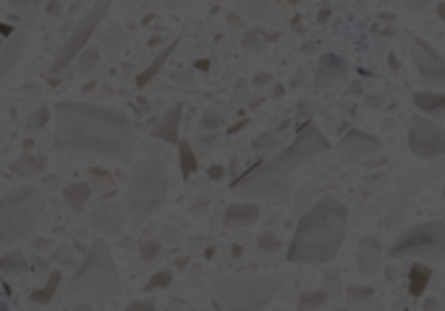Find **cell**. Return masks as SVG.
Segmentation results:
<instances>
[{"label":"cell","instance_id":"obj_24","mask_svg":"<svg viewBox=\"0 0 445 311\" xmlns=\"http://www.w3.org/2000/svg\"><path fill=\"white\" fill-rule=\"evenodd\" d=\"M175 45H178V42H171V45H168V47H165L163 53L157 55V58H155L153 63L147 65V68H144V71H141V74L136 76V86H139V89H141V86H147V84H150V81H153V79H155V76H157V71H160V68H163V65H165V61H168V58L173 55Z\"/></svg>","mask_w":445,"mask_h":311},{"label":"cell","instance_id":"obj_21","mask_svg":"<svg viewBox=\"0 0 445 311\" xmlns=\"http://www.w3.org/2000/svg\"><path fill=\"white\" fill-rule=\"evenodd\" d=\"M89 186L87 183H71V186H65L63 189V199H65V204L74 209V212H84V207H87V202H89Z\"/></svg>","mask_w":445,"mask_h":311},{"label":"cell","instance_id":"obj_13","mask_svg":"<svg viewBox=\"0 0 445 311\" xmlns=\"http://www.w3.org/2000/svg\"><path fill=\"white\" fill-rule=\"evenodd\" d=\"M348 76V63L343 55H336V53H327L320 58V63H317V79L315 84L317 86H330L333 81H343Z\"/></svg>","mask_w":445,"mask_h":311},{"label":"cell","instance_id":"obj_42","mask_svg":"<svg viewBox=\"0 0 445 311\" xmlns=\"http://www.w3.org/2000/svg\"><path fill=\"white\" fill-rule=\"evenodd\" d=\"M437 13H440V16L445 19V6H440V8H437Z\"/></svg>","mask_w":445,"mask_h":311},{"label":"cell","instance_id":"obj_12","mask_svg":"<svg viewBox=\"0 0 445 311\" xmlns=\"http://www.w3.org/2000/svg\"><path fill=\"white\" fill-rule=\"evenodd\" d=\"M338 150L346 152L348 157H354V160H364V157H375L380 152V141L375 139V136H369V134H364V131L354 129L341 139Z\"/></svg>","mask_w":445,"mask_h":311},{"label":"cell","instance_id":"obj_38","mask_svg":"<svg viewBox=\"0 0 445 311\" xmlns=\"http://www.w3.org/2000/svg\"><path fill=\"white\" fill-rule=\"evenodd\" d=\"M129 309H131V311H153V309H155V303H153V301H134Z\"/></svg>","mask_w":445,"mask_h":311},{"label":"cell","instance_id":"obj_10","mask_svg":"<svg viewBox=\"0 0 445 311\" xmlns=\"http://www.w3.org/2000/svg\"><path fill=\"white\" fill-rule=\"evenodd\" d=\"M409 147L419 160H437L445 154V131L430 118L416 115L409 129Z\"/></svg>","mask_w":445,"mask_h":311},{"label":"cell","instance_id":"obj_27","mask_svg":"<svg viewBox=\"0 0 445 311\" xmlns=\"http://www.w3.org/2000/svg\"><path fill=\"white\" fill-rule=\"evenodd\" d=\"M58 285H61V272H53L50 278H47V285H45L42 290H34L32 293V301L34 303H50L55 296V290H58Z\"/></svg>","mask_w":445,"mask_h":311},{"label":"cell","instance_id":"obj_16","mask_svg":"<svg viewBox=\"0 0 445 311\" xmlns=\"http://www.w3.org/2000/svg\"><path fill=\"white\" fill-rule=\"evenodd\" d=\"M257 217H260V207H257V204L236 202L226 209V215H223V225L228 228V230H233V228H247V225H251Z\"/></svg>","mask_w":445,"mask_h":311},{"label":"cell","instance_id":"obj_15","mask_svg":"<svg viewBox=\"0 0 445 311\" xmlns=\"http://www.w3.org/2000/svg\"><path fill=\"white\" fill-rule=\"evenodd\" d=\"M92 225H95V230H100L102 236H113V233H118L120 225H123L118 204H113V202L100 204L97 209H95V215H92Z\"/></svg>","mask_w":445,"mask_h":311},{"label":"cell","instance_id":"obj_5","mask_svg":"<svg viewBox=\"0 0 445 311\" xmlns=\"http://www.w3.org/2000/svg\"><path fill=\"white\" fill-rule=\"evenodd\" d=\"M45 212V196L37 186H22L0 199V248L13 246L34 230Z\"/></svg>","mask_w":445,"mask_h":311},{"label":"cell","instance_id":"obj_31","mask_svg":"<svg viewBox=\"0 0 445 311\" xmlns=\"http://www.w3.org/2000/svg\"><path fill=\"white\" fill-rule=\"evenodd\" d=\"M47 115H50V110L47 108H40L37 113H32V118L26 120V129L29 131H40L47 123Z\"/></svg>","mask_w":445,"mask_h":311},{"label":"cell","instance_id":"obj_36","mask_svg":"<svg viewBox=\"0 0 445 311\" xmlns=\"http://www.w3.org/2000/svg\"><path fill=\"white\" fill-rule=\"evenodd\" d=\"M157 251H160V244H155V241H147V244L141 246V257H144V259H155V257H157Z\"/></svg>","mask_w":445,"mask_h":311},{"label":"cell","instance_id":"obj_39","mask_svg":"<svg viewBox=\"0 0 445 311\" xmlns=\"http://www.w3.org/2000/svg\"><path fill=\"white\" fill-rule=\"evenodd\" d=\"M58 259H61V262H65V267H71V264H74V259H71V254H68V251H58Z\"/></svg>","mask_w":445,"mask_h":311},{"label":"cell","instance_id":"obj_4","mask_svg":"<svg viewBox=\"0 0 445 311\" xmlns=\"http://www.w3.org/2000/svg\"><path fill=\"white\" fill-rule=\"evenodd\" d=\"M168 196V170L163 160H141L126 189V217L134 225L144 223L163 207Z\"/></svg>","mask_w":445,"mask_h":311},{"label":"cell","instance_id":"obj_9","mask_svg":"<svg viewBox=\"0 0 445 311\" xmlns=\"http://www.w3.org/2000/svg\"><path fill=\"white\" fill-rule=\"evenodd\" d=\"M110 8V0H97L92 8H89V13L79 22V26L74 29V34L65 40V45L61 47V53L55 55V63H53V74H61V71H65L68 65L77 61L79 55H81V50L87 47V42L92 40V34L97 32L100 22L105 19V13H108Z\"/></svg>","mask_w":445,"mask_h":311},{"label":"cell","instance_id":"obj_19","mask_svg":"<svg viewBox=\"0 0 445 311\" xmlns=\"http://www.w3.org/2000/svg\"><path fill=\"white\" fill-rule=\"evenodd\" d=\"M437 175H440V170H424V173H419V178H416V183H414L412 189H406V196H401V199H398V204H396V209H393L391 215H388V223H385V225L391 228V225H396V223H398V217H403V209H406V204H409V199H412L414 193H416V189H419V186H427V183L432 181V178H437Z\"/></svg>","mask_w":445,"mask_h":311},{"label":"cell","instance_id":"obj_14","mask_svg":"<svg viewBox=\"0 0 445 311\" xmlns=\"http://www.w3.org/2000/svg\"><path fill=\"white\" fill-rule=\"evenodd\" d=\"M24 47H26V34L16 32L13 37H8L6 42L0 45V79L8 76L19 65L24 55Z\"/></svg>","mask_w":445,"mask_h":311},{"label":"cell","instance_id":"obj_1","mask_svg":"<svg viewBox=\"0 0 445 311\" xmlns=\"http://www.w3.org/2000/svg\"><path fill=\"white\" fill-rule=\"evenodd\" d=\"M55 115V150L92 152L120 162H129L134 157V129L118 110L65 99L58 102Z\"/></svg>","mask_w":445,"mask_h":311},{"label":"cell","instance_id":"obj_20","mask_svg":"<svg viewBox=\"0 0 445 311\" xmlns=\"http://www.w3.org/2000/svg\"><path fill=\"white\" fill-rule=\"evenodd\" d=\"M414 105L427 115H445V95H435V92H416L414 95Z\"/></svg>","mask_w":445,"mask_h":311},{"label":"cell","instance_id":"obj_30","mask_svg":"<svg viewBox=\"0 0 445 311\" xmlns=\"http://www.w3.org/2000/svg\"><path fill=\"white\" fill-rule=\"evenodd\" d=\"M171 280H173V272L171 269H160L157 275H153L150 278V282L144 285L147 290H160V288H165V285H171Z\"/></svg>","mask_w":445,"mask_h":311},{"label":"cell","instance_id":"obj_29","mask_svg":"<svg viewBox=\"0 0 445 311\" xmlns=\"http://www.w3.org/2000/svg\"><path fill=\"white\" fill-rule=\"evenodd\" d=\"M327 301V290H312V293H304L302 301H299V309H317Z\"/></svg>","mask_w":445,"mask_h":311},{"label":"cell","instance_id":"obj_28","mask_svg":"<svg viewBox=\"0 0 445 311\" xmlns=\"http://www.w3.org/2000/svg\"><path fill=\"white\" fill-rule=\"evenodd\" d=\"M42 3L45 0H11V8H16L24 19H34L37 11L42 8Z\"/></svg>","mask_w":445,"mask_h":311},{"label":"cell","instance_id":"obj_37","mask_svg":"<svg viewBox=\"0 0 445 311\" xmlns=\"http://www.w3.org/2000/svg\"><path fill=\"white\" fill-rule=\"evenodd\" d=\"M367 296H372V290H369V288H348V298H351V301L367 298Z\"/></svg>","mask_w":445,"mask_h":311},{"label":"cell","instance_id":"obj_34","mask_svg":"<svg viewBox=\"0 0 445 311\" xmlns=\"http://www.w3.org/2000/svg\"><path fill=\"white\" fill-rule=\"evenodd\" d=\"M220 123H223V118H220L217 110H207L205 118H202V126H205V129H210V126H220Z\"/></svg>","mask_w":445,"mask_h":311},{"label":"cell","instance_id":"obj_18","mask_svg":"<svg viewBox=\"0 0 445 311\" xmlns=\"http://www.w3.org/2000/svg\"><path fill=\"white\" fill-rule=\"evenodd\" d=\"M359 272L361 275H377L380 272V248L375 246V241L372 238H364L361 241V246H359Z\"/></svg>","mask_w":445,"mask_h":311},{"label":"cell","instance_id":"obj_35","mask_svg":"<svg viewBox=\"0 0 445 311\" xmlns=\"http://www.w3.org/2000/svg\"><path fill=\"white\" fill-rule=\"evenodd\" d=\"M403 6H406L409 11H427V8L432 6V0H403Z\"/></svg>","mask_w":445,"mask_h":311},{"label":"cell","instance_id":"obj_40","mask_svg":"<svg viewBox=\"0 0 445 311\" xmlns=\"http://www.w3.org/2000/svg\"><path fill=\"white\" fill-rule=\"evenodd\" d=\"M210 178H223V168H210Z\"/></svg>","mask_w":445,"mask_h":311},{"label":"cell","instance_id":"obj_8","mask_svg":"<svg viewBox=\"0 0 445 311\" xmlns=\"http://www.w3.org/2000/svg\"><path fill=\"white\" fill-rule=\"evenodd\" d=\"M391 259H424V262H445V225L440 220H430L406 230L388 248Z\"/></svg>","mask_w":445,"mask_h":311},{"label":"cell","instance_id":"obj_25","mask_svg":"<svg viewBox=\"0 0 445 311\" xmlns=\"http://www.w3.org/2000/svg\"><path fill=\"white\" fill-rule=\"evenodd\" d=\"M26 269H29L26 257H24L19 248H13V251L0 257V272H6V275H24Z\"/></svg>","mask_w":445,"mask_h":311},{"label":"cell","instance_id":"obj_11","mask_svg":"<svg viewBox=\"0 0 445 311\" xmlns=\"http://www.w3.org/2000/svg\"><path fill=\"white\" fill-rule=\"evenodd\" d=\"M409 50L416 63V71L422 76L424 84L430 86H445V58L435 47L419 40L416 34H409Z\"/></svg>","mask_w":445,"mask_h":311},{"label":"cell","instance_id":"obj_41","mask_svg":"<svg viewBox=\"0 0 445 311\" xmlns=\"http://www.w3.org/2000/svg\"><path fill=\"white\" fill-rule=\"evenodd\" d=\"M424 309H437V301H435V298L424 301Z\"/></svg>","mask_w":445,"mask_h":311},{"label":"cell","instance_id":"obj_3","mask_svg":"<svg viewBox=\"0 0 445 311\" xmlns=\"http://www.w3.org/2000/svg\"><path fill=\"white\" fill-rule=\"evenodd\" d=\"M348 207L336 196H325L306 212L293 230L288 262L296 264H325L336 257L346 238Z\"/></svg>","mask_w":445,"mask_h":311},{"label":"cell","instance_id":"obj_26","mask_svg":"<svg viewBox=\"0 0 445 311\" xmlns=\"http://www.w3.org/2000/svg\"><path fill=\"white\" fill-rule=\"evenodd\" d=\"M178 157H181V175L192 178V173L196 170V154L186 139H178Z\"/></svg>","mask_w":445,"mask_h":311},{"label":"cell","instance_id":"obj_7","mask_svg":"<svg viewBox=\"0 0 445 311\" xmlns=\"http://www.w3.org/2000/svg\"><path fill=\"white\" fill-rule=\"evenodd\" d=\"M278 293V280L270 275H233L220 278L215 301L220 309H265Z\"/></svg>","mask_w":445,"mask_h":311},{"label":"cell","instance_id":"obj_33","mask_svg":"<svg viewBox=\"0 0 445 311\" xmlns=\"http://www.w3.org/2000/svg\"><path fill=\"white\" fill-rule=\"evenodd\" d=\"M95 63H97V50H87V53H84V58L79 61V71H89V68H92Z\"/></svg>","mask_w":445,"mask_h":311},{"label":"cell","instance_id":"obj_17","mask_svg":"<svg viewBox=\"0 0 445 311\" xmlns=\"http://www.w3.org/2000/svg\"><path fill=\"white\" fill-rule=\"evenodd\" d=\"M178 126H181V105H173L163 118L157 120V126L153 129V136L173 144V141H178Z\"/></svg>","mask_w":445,"mask_h":311},{"label":"cell","instance_id":"obj_6","mask_svg":"<svg viewBox=\"0 0 445 311\" xmlns=\"http://www.w3.org/2000/svg\"><path fill=\"white\" fill-rule=\"evenodd\" d=\"M74 296H89V298H113L120 293V278L110 246L105 241H97L89 248L84 262L79 264L77 275L71 280Z\"/></svg>","mask_w":445,"mask_h":311},{"label":"cell","instance_id":"obj_22","mask_svg":"<svg viewBox=\"0 0 445 311\" xmlns=\"http://www.w3.org/2000/svg\"><path fill=\"white\" fill-rule=\"evenodd\" d=\"M11 170L16 173V175H24V178H34L37 173L45 170V157L42 154H22V157L11 165Z\"/></svg>","mask_w":445,"mask_h":311},{"label":"cell","instance_id":"obj_2","mask_svg":"<svg viewBox=\"0 0 445 311\" xmlns=\"http://www.w3.org/2000/svg\"><path fill=\"white\" fill-rule=\"evenodd\" d=\"M330 150V141L325 134L317 129L312 120H306L302 129L296 131L293 141L283 152H278L270 160L254 165L247 170L239 181L231 183V193L239 199H272L283 202L288 196V178L296 168H302L306 160Z\"/></svg>","mask_w":445,"mask_h":311},{"label":"cell","instance_id":"obj_32","mask_svg":"<svg viewBox=\"0 0 445 311\" xmlns=\"http://www.w3.org/2000/svg\"><path fill=\"white\" fill-rule=\"evenodd\" d=\"M278 238L272 236V233H262L260 236V251H265V254H270V251H278Z\"/></svg>","mask_w":445,"mask_h":311},{"label":"cell","instance_id":"obj_23","mask_svg":"<svg viewBox=\"0 0 445 311\" xmlns=\"http://www.w3.org/2000/svg\"><path fill=\"white\" fill-rule=\"evenodd\" d=\"M430 278H432V269L427 267V264H414L412 272H409V293H412L414 298H419L427 290Z\"/></svg>","mask_w":445,"mask_h":311}]
</instances>
